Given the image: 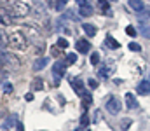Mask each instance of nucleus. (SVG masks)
<instances>
[{"mask_svg": "<svg viewBox=\"0 0 150 131\" xmlns=\"http://www.w3.org/2000/svg\"><path fill=\"white\" fill-rule=\"evenodd\" d=\"M87 124H89V115H87V114H82V117H80V126L86 128Z\"/></svg>", "mask_w": 150, "mask_h": 131, "instance_id": "obj_26", "label": "nucleus"}, {"mask_svg": "<svg viewBox=\"0 0 150 131\" xmlns=\"http://www.w3.org/2000/svg\"><path fill=\"white\" fill-rule=\"evenodd\" d=\"M75 47H77V51H79L80 54H86V52H89L91 44L87 42V40H84V39H79V40L75 42Z\"/></svg>", "mask_w": 150, "mask_h": 131, "instance_id": "obj_9", "label": "nucleus"}, {"mask_svg": "<svg viewBox=\"0 0 150 131\" xmlns=\"http://www.w3.org/2000/svg\"><path fill=\"white\" fill-rule=\"evenodd\" d=\"M14 123H16V119H14V117H9V119H7V121L2 124V128H4V130H7V128H11Z\"/></svg>", "mask_w": 150, "mask_h": 131, "instance_id": "obj_24", "label": "nucleus"}, {"mask_svg": "<svg viewBox=\"0 0 150 131\" xmlns=\"http://www.w3.org/2000/svg\"><path fill=\"white\" fill-rule=\"evenodd\" d=\"M136 93H138V94H142V96L150 94V81H149V79H147V81H142V82L136 86Z\"/></svg>", "mask_w": 150, "mask_h": 131, "instance_id": "obj_8", "label": "nucleus"}, {"mask_svg": "<svg viewBox=\"0 0 150 131\" xmlns=\"http://www.w3.org/2000/svg\"><path fill=\"white\" fill-rule=\"evenodd\" d=\"M138 32H140L143 37L150 39V25H147V23H145V19H140V26H138Z\"/></svg>", "mask_w": 150, "mask_h": 131, "instance_id": "obj_11", "label": "nucleus"}, {"mask_svg": "<svg viewBox=\"0 0 150 131\" xmlns=\"http://www.w3.org/2000/svg\"><path fill=\"white\" fill-rule=\"evenodd\" d=\"M67 2H68V0H54V7H56V11H65Z\"/></svg>", "mask_w": 150, "mask_h": 131, "instance_id": "obj_18", "label": "nucleus"}, {"mask_svg": "<svg viewBox=\"0 0 150 131\" xmlns=\"http://www.w3.org/2000/svg\"><path fill=\"white\" fill-rule=\"evenodd\" d=\"M65 74H67V65H65V61H56V63L52 65V75H54L56 82H58Z\"/></svg>", "mask_w": 150, "mask_h": 131, "instance_id": "obj_3", "label": "nucleus"}, {"mask_svg": "<svg viewBox=\"0 0 150 131\" xmlns=\"http://www.w3.org/2000/svg\"><path fill=\"white\" fill-rule=\"evenodd\" d=\"M0 23H4V25H11L12 23V14H11L9 7L0 5Z\"/></svg>", "mask_w": 150, "mask_h": 131, "instance_id": "obj_5", "label": "nucleus"}, {"mask_svg": "<svg viewBox=\"0 0 150 131\" xmlns=\"http://www.w3.org/2000/svg\"><path fill=\"white\" fill-rule=\"evenodd\" d=\"M56 45H58L59 49H67V47H68V40H67V39H58Z\"/></svg>", "mask_w": 150, "mask_h": 131, "instance_id": "obj_23", "label": "nucleus"}, {"mask_svg": "<svg viewBox=\"0 0 150 131\" xmlns=\"http://www.w3.org/2000/svg\"><path fill=\"white\" fill-rule=\"evenodd\" d=\"M110 74H112V68H108L107 65H105V67H100V70H98V75H100L101 79H108Z\"/></svg>", "mask_w": 150, "mask_h": 131, "instance_id": "obj_17", "label": "nucleus"}, {"mask_svg": "<svg viewBox=\"0 0 150 131\" xmlns=\"http://www.w3.org/2000/svg\"><path fill=\"white\" fill-rule=\"evenodd\" d=\"M129 49H131V51H134V52H140V51H142V45H140V44H136V42H131V44H129Z\"/></svg>", "mask_w": 150, "mask_h": 131, "instance_id": "obj_27", "label": "nucleus"}, {"mask_svg": "<svg viewBox=\"0 0 150 131\" xmlns=\"http://www.w3.org/2000/svg\"><path fill=\"white\" fill-rule=\"evenodd\" d=\"M107 110L110 114H119L120 112V100L117 96H110L107 100Z\"/></svg>", "mask_w": 150, "mask_h": 131, "instance_id": "obj_4", "label": "nucleus"}, {"mask_svg": "<svg viewBox=\"0 0 150 131\" xmlns=\"http://www.w3.org/2000/svg\"><path fill=\"white\" fill-rule=\"evenodd\" d=\"M80 98H82V107H84V108H87V107L93 103V94H91L89 91H86Z\"/></svg>", "mask_w": 150, "mask_h": 131, "instance_id": "obj_15", "label": "nucleus"}, {"mask_svg": "<svg viewBox=\"0 0 150 131\" xmlns=\"http://www.w3.org/2000/svg\"><path fill=\"white\" fill-rule=\"evenodd\" d=\"M70 84L74 87V91L79 94V96H82L84 93H86V89H84V82H82V79H79V77H74L72 81H70Z\"/></svg>", "mask_w": 150, "mask_h": 131, "instance_id": "obj_6", "label": "nucleus"}, {"mask_svg": "<svg viewBox=\"0 0 150 131\" xmlns=\"http://www.w3.org/2000/svg\"><path fill=\"white\" fill-rule=\"evenodd\" d=\"M4 93H5V94L12 93V84H11V82H5V84H4Z\"/></svg>", "mask_w": 150, "mask_h": 131, "instance_id": "obj_28", "label": "nucleus"}, {"mask_svg": "<svg viewBox=\"0 0 150 131\" xmlns=\"http://www.w3.org/2000/svg\"><path fill=\"white\" fill-rule=\"evenodd\" d=\"M129 126H131V119H124V121H120V131H127Z\"/></svg>", "mask_w": 150, "mask_h": 131, "instance_id": "obj_22", "label": "nucleus"}, {"mask_svg": "<svg viewBox=\"0 0 150 131\" xmlns=\"http://www.w3.org/2000/svg\"><path fill=\"white\" fill-rule=\"evenodd\" d=\"M126 33H127L129 37H136V35H138V30H136L134 26L129 25V26H126Z\"/></svg>", "mask_w": 150, "mask_h": 131, "instance_id": "obj_19", "label": "nucleus"}, {"mask_svg": "<svg viewBox=\"0 0 150 131\" xmlns=\"http://www.w3.org/2000/svg\"><path fill=\"white\" fill-rule=\"evenodd\" d=\"M82 30H84L89 37H94L96 32H98V28H96L94 25H91V23H84V25H82Z\"/></svg>", "mask_w": 150, "mask_h": 131, "instance_id": "obj_14", "label": "nucleus"}, {"mask_svg": "<svg viewBox=\"0 0 150 131\" xmlns=\"http://www.w3.org/2000/svg\"><path fill=\"white\" fill-rule=\"evenodd\" d=\"M105 45H107V47H108V49H113V51H115V49H119V47H120V44L117 42V40H115V39H113L112 35H107V37H105Z\"/></svg>", "mask_w": 150, "mask_h": 131, "instance_id": "obj_13", "label": "nucleus"}, {"mask_svg": "<svg viewBox=\"0 0 150 131\" xmlns=\"http://www.w3.org/2000/svg\"><path fill=\"white\" fill-rule=\"evenodd\" d=\"M47 63H49V59H47V58H38L37 61L33 63V70H42V68H45V67H47Z\"/></svg>", "mask_w": 150, "mask_h": 131, "instance_id": "obj_16", "label": "nucleus"}, {"mask_svg": "<svg viewBox=\"0 0 150 131\" xmlns=\"http://www.w3.org/2000/svg\"><path fill=\"white\" fill-rule=\"evenodd\" d=\"M87 86L91 87V89H96V87H98V81H94V79H89V81H87Z\"/></svg>", "mask_w": 150, "mask_h": 131, "instance_id": "obj_29", "label": "nucleus"}, {"mask_svg": "<svg viewBox=\"0 0 150 131\" xmlns=\"http://www.w3.org/2000/svg\"><path fill=\"white\" fill-rule=\"evenodd\" d=\"M30 4L26 0H14L11 5H9V11L12 14V18H23L30 12Z\"/></svg>", "mask_w": 150, "mask_h": 131, "instance_id": "obj_1", "label": "nucleus"}, {"mask_svg": "<svg viewBox=\"0 0 150 131\" xmlns=\"http://www.w3.org/2000/svg\"><path fill=\"white\" fill-rule=\"evenodd\" d=\"M89 61H91V65H98L100 63V52H93L91 58H89Z\"/></svg>", "mask_w": 150, "mask_h": 131, "instance_id": "obj_20", "label": "nucleus"}, {"mask_svg": "<svg viewBox=\"0 0 150 131\" xmlns=\"http://www.w3.org/2000/svg\"><path fill=\"white\" fill-rule=\"evenodd\" d=\"M32 87H33L35 91H42V87H44V84H42V79H35V81H33V84H32Z\"/></svg>", "mask_w": 150, "mask_h": 131, "instance_id": "obj_21", "label": "nucleus"}, {"mask_svg": "<svg viewBox=\"0 0 150 131\" xmlns=\"http://www.w3.org/2000/svg\"><path fill=\"white\" fill-rule=\"evenodd\" d=\"M79 14H80V16H84V18L91 16V14H93V5H91L87 0H84V2L79 5Z\"/></svg>", "mask_w": 150, "mask_h": 131, "instance_id": "obj_7", "label": "nucleus"}, {"mask_svg": "<svg viewBox=\"0 0 150 131\" xmlns=\"http://www.w3.org/2000/svg\"><path fill=\"white\" fill-rule=\"evenodd\" d=\"M129 5L134 12H143L145 11V4L142 0H129Z\"/></svg>", "mask_w": 150, "mask_h": 131, "instance_id": "obj_12", "label": "nucleus"}, {"mask_svg": "<svg viewBox=\"0 0 150 131\" xmlns=\"http://www.w3.org/2000/svg\"><path fill=\"white\" fill-rule=\"evenodd\" d=\"M0 65H2V58H0Z\"/></svg>", "mask_w": 150, "mask_h": 131, "instance_id": "obj_34", "label": "nucleus"}, {"mask_svg": "<svg viewBox=\"0 0 150 131\" xmlns=\"http://www.w3.org/2000/svg\"><path fill=\"white\" fill-rule=\"evenodd\" d=\"M126 107L127 108H138V101L133 93H126Z\"/></svg>", "mask_w": 150, "mask_h": 131, "instance_id": "obj_10", "label": "nucleus"}, {"mask_svg": "<svg viewBox=\"0 0 150 131\" xmlns=\"http://www.w3.org/2000/svg\"><path fill=\"white\" fill-rule=\"evenodd\" d=\"M82 2H84V0H77V4H82Z\"/></svg>", "mask_w": 150, "mask_h": 131, "instance_id": "obj_33", "label": "nucleus"}, {"mask_svg": "<svg viewBox=\"0 0 150 131\" xmlns=\"http://www.w3.org/2000/svg\"><path fill=\"white\" fill-rule=\"evenodd\" d=\"M67 61H68L70 65H74L75 61H77V54H75V52H68V54H67Z\"/></svg>", "mask_w": 150, "mask_h": 131, "instance_id": "obj_25", "label": "nucleus"}, {"mask_svg": "<svg viewBox=\"0 0 150 131\" xmlns=\"http://www.w3.org/2000/svg\"><path fill=\"white\" fill-rule=\"evenodd\" d=\"M100 115H101V112L96 110V112H94V121H100Z\"/></svg>", "mask_w": 150, "mask_h": 131, "instance_id": "obj_30", "label": "nucleus"}, {"mask_svg": "<svg viewBox=\"0 0 150 131\" xmlns=\"http://www.w3.org/2000/svg\"><path fill=\"white\" fill-rule=\"evenodd\" d=\"M7 45L11 47V49H16V51H21V49H25L26 47V39H25V35L21 33V32H12V33H9V37H7Z\"/></svg>", "mask_w": 150, "mask_h": 131, "instance_id": "obj_2", "label": "nucleus"}, {"mask_svg": "<svg viewBox=\"0 0 150 131\" xmlns=\"http://www.w3.org/2000/svg\"><path fill=\"white\" fill-rule=\"evenodd\" d=\"M18 131H25V130H23V124H21V123H18Z\"/></svg>", "mask_w": 150, "mask_h": 131, "instance_id": "obj_32", "label": "nucleus"}, {"mask_svg": "<svg viewBox=\"0 0 150 131\" xmlns=\"http://www.w3.org/2000/svg\"><path fill=\"white\" fill-rule=\"evenodd\" d=\"M26 100H28V101H30V100H33V94H32V93H28V94H26Z\"/></svg>", "mask_w": 150, "mask_h": 131, "instance_id": "obj_31", "label": "nucleus"}]
</instances>
